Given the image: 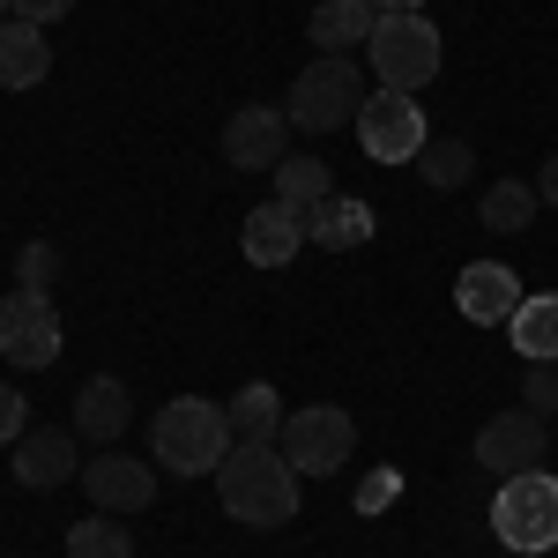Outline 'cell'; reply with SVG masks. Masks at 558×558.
Returning <instances> with one entry per match:
<instances>
[{"mask_svg":"<svg viewBox=\"0 0 558 558\" xmlns=\"http://www.w3.org/2000/svg\"><path fill=\"white\" fill-rule=\"evenodd\" d=\"M216 499H223V514L246 521V529H283V521L299 514V470L283 462L276 439H239L216 462Z\"/></svg>","mask_w":558,"mask_h":558,"instance_id":"obj_1","label":"cell"},{"mask_svg":"<svg viewBox=\"0 0 558 558\" xmlns=\"http://www.w3.org/2000/svg\"><path fill=\"white\" fill-rule=\"evenodd\" d=\"M239 447V432L223 417V402H202V395H172L165 410H157V425H149V462L172 476H216V462Z\"/></svg>","mask_w":558,"mask_h":558,"instance_id":"obj_2","label":"cell"},{"mask_svg":"<svg viewBox=\"0 0 558 558\" xmlns=\"http://www.w3.org/2000/svg\"><path fill=\"white\" fill-rule=\"evenodd\" d=\"M365 97H373V89L357 75V60H350V52H320L299 83H291L283 112H291L299 134H336V128H357V105H365Z\"/></svg>","mask_w":558,"mask_h":558,"instance_id":"obj_3","label":"cell"},{"mask_svg":"<svg viewBox=\"0 0 558 558\" xmlns=\"http://www.w3.org/2000/svg\"><path fill=\"white\" fill-rule=\"evenodd\" d=\"M276 447H283V462L299 476H336L350 462V447H357V417H350L343 402H305V410L283 417Z\"/></svg>","mask_w":558,"mask_h":558,"instance_id":"obj_4","label":"cell"},{"mask_svg":"<svg viewBox=\"0 0 558 558\" xmlns=\"http://www.w3.org/2000/svg\"><path fill=\"white\" fill-rule=\"evenodd\" d=\"M492 529H499L507 551H551L558 544V476H544V470L507 476L499 499H492Z\"/></svg>","mask_w":558,"mask_h":558,"instance_id":"obj_5","label":"cell"},{"mask_svg":"<svg viewBox=\"0 0 558 558\" xmlns=\"http://www.w3.org/2000/svg\"><path fill=\"white\" fill-rule=\"evenodd\" d=\"M365 52H373L380 89H402V97H417L439 75V31H432L425 15H380V31H373Z\"/></svg>","mask_w":558,"mask_h":558,"instance_id":"obj_6","label":"cell"},{"mask_svg":"<svg viewBox=\"0 0 558 558\" xmlns=\"http://www.w3.org/2000/svg\"><path fill=\"white\" fill-rule=\"evenodd\" d=\"M357 142H365L373 165H410V157L432 142L425 134V105L402 97V89H373V97L357 105Z\"/></svg>","mask_w":558,"mask_h":558,"instance_id":"obj_7","label":"cell"},{"mask_svg":"<svg viewBox=\"0 0 558 558\" xmlns=\"http://www.w3.org/2000/svg\"><path fill=\"white\" fill-rule=\"evenodd\" d=\"M0 357L23 365V373H38V365L60 357V313H52L45 291H23V283H15V291L0 299Z\"/></svg>","mask_w":558,"mask_h":558,"instance_id":"obj_8","label":"cell"},{"mask_svg":"<svg viewBox=\"0 0 558 558\" xmlns=\"http://www.w3.org/2000/svg\"><path fill=\"white\" fill-rule=\"evenodd\" d=\"M291 112L283 105H239L231 120H223V165L231 172H276L283 157H291Z\"/></svg>","mask_w":558,"mask_h":558,"instance_id":"obj_9","label":"cell"},{"mask_svg":"<svg viewBox=\"0 0 558 558\" xmlns=\"http://www.w3.org/2000/svg\"><path fill=\"white\" fill-rule=\"evenodd\" d=\"M83 499L97 507V514H142V507L157 499V462L105 447L97 462H83Z\"/></svg>","mask_w":558,"mask_h":558,"instance_id":"obj_10","label":"cell"},{"mask_svg":"<svg viewBox=\"0 0 558 558\" xmlns=\"http://www.w3.org/2000/svg\"><path fill=\"white\" fill-rule=\"evenodd\" d=\"M68 476H83L75 425H38V432L15 439V484H23V492H60Z\"/></svg>","mask_w":558,"mask_h":558,"instance_id":"obj_11","label":"cell"},{"mask_svg":"<svg viewBox=\"0 0 558 558\" xmlns=\"http://www.w3.org/2000/svg\"><path fill=\"white\" fill-rule=\"evenodd\" d=\"M476 462L492 476H521L544 462V417L536 410H499L492 425L476 432Z\"/></svg>","mask_w":558,"mask_h":558,"instance_id":"obj_12","label":"cell"},{"mask_svg":"<svg viewBox=\"0 0 558 558\" xmlns=\"http://www.w3.org/2000/svg\"><path fill=\"white\" fill-rule=\"evenodd\" d=\"M521 299L529 291H521V276L507 260H470L462 283H454V305H462V320H476V328H507Z\"/></svg>","mask_w":558,"mask_h":558,"instance_id":"obj_13","label":"cell"},{"mask_svg":"<svg viewBox=\"0 0 558 558\" xmlns=\"http://www.w3.org/2000/svg\"><path fill=\"white\" fill-rule=\"evenodd\" d=\"M305 239H313V231H305V209H291V202H260V209L246 216V231H239V246H246L254 268H283V260H299Z\"/></svg>","mask_w":558,"mask_h":558,"instance_id":"obj_14","label":"cell"},{"mask_svg":"<svg viewBox=\"0 0 558 558\" xmlns=\"http://www.w3.org/2000/svg\"><path fill=\"white\" fill-rule=\"evenodd\" d=\"M128 425H134V395H128V380H112V373L83 380V395H75V432H83V439H97V447H112V439H120Z\"/></svg>","mask_w":558,"mask_h":558,"instance_id":"obj_15","label":"cell"},{"mask_svg":"<svg viewBox=\"0 0 558 558\" xmlns=\"http://www.w3.org/2000/svg\"><path fill=\"white\" fill-rule=\"evenodd\" d=\"M52 75V45H45L38 23H23V15H8L0 23V89H38Z\"/></svg>","mask_w":558,"mask_h":558,"instance_id":"obj_16","label":"cell"},{"mask_svg":"<svg viewBox=\"0 0 558 558\" xmlns=\"http://www.w3.org/2000/svg\"><path fill=\"white\" fill-rule=\"evenodd\" d=\"M373 31H380V0H320V8H313V23H305V38L320 45V52L373 45Z\"/></svg>","mask_w":558,"mask_h":558,"instance_id":"obj_17","label":"cell"},{"mask_svg":"<svg viewBox=\"0 0 558 558\" xmlns=\"http://www.w3.org/2000/svg\"><path fill=\"white\" fill-rule=\"evenodd\" d=\"M507 336L529 365H558V291H536V299L514 305V320H507Z\"/></svg>","mask_w":558,"mask_h":558,"instance_id":"obj_18","label":"cell"},{"mask_svg":"<svg viewBox=\"0 0 558 558\" xmlns=\"http://www.w3.org/2000/svg\"><path fill=\"white\" fill-rule=\"evenodd\" d=\"M305 231H313L328 254H350V246H365V239H373V209H365L357 194H328L320 209L305 216Z\"/></svg>","mask_w":558,"mask_h":558,"instance_id":"obj_19","label":"cell"},{"mask_svg":"<svg viewBox=\"0 0 558 558\" xmlns=\"http://www.w3.org/2000/svg\"><path fill=\"white\" fill-rule=\"evenodd\" d=\"M536 209H544V202H536V186H529V179H499V186L476 202V223H484V231H499V239H514V231L536 223Z\"/></svg>","mask_w":558,"mask_h":558,"instance_id":"obj_20","label":"cell"},{"mask_svg":"<svg viewBox=\"0 0 558 558\" xmlns=\"http://www.w3.org/2000/svg\"><path fill=\"white\" fill-rule=\"evenodd\" d=\"M223 417H231L239 439H276V432H283V395H276L268 380H246L231 402H223Z\"/></svg>","mask_w":558,"mask_h":558,"instance_id":"obj_21","label":"cell"},{"mask_svg":"<svg viewBox=\"0 0 558 558\" xmlns=\"http://www.w3.org/2000/svg\"><path fill=\"white\" fill-rule=\"evenodd\" d=\"M328 194H336V179H328L320 157H283V165H276V202H291V209L313 216Z\"/></svg>","mask_w":558,"mask_h":558,"instance_id":"obj_22","label":"cell"},{"mask_svg":"<svg viewBox=\"0 0 558 558\" xmlns=\"http://www.w3.org/2000/svg\"><path fill=\"white\" fill-rule=\"evenodd\" d=\"M417 172H425V186L447 194V186H462V179L476 172V149L462 142V134H432L425 149H417Z\"/></svg>","mask_w":558,"mask_h":558,"instance_id":"obj_23","label":"cell"},{"mask_svg":"<svg viewBox=\"0 0 558 558\" xmlns=\"http://www.w3.org/2000/svg\"><path fill=\"white\" fill-rule=\"evenodd\" d=\"M68 558H134L128 521H120V514H105V521H75V529H68Z\"/></svg>","mask_w":558,"mask_h":558,"instance_id":"obj_24","label":"cell"},{"mask_svg":"<svg viewBox=\"0 0 558 558\" xmlns=\"http://www.w3.org/2000/svg\"><path fill=\"white\" fill-rule=\"evenodd\" d=\"M52 276H60V246L31 239V246L15 254V283H23V291H52Z\"/></svg>","mask_w":558,"mask_h":558,"instance_id":"obj_25","label":"cell"},{"mask_svg":"<svg viewBox=\"0 0 558 558\" xmlns=\"http://www.w3.org/2000/svg\"><path fill=\"white\" fill-rule=\"evenodd\" d=\"M521 410L558 417V365H529V373H521Z\"/></svg>","mask_w":558,"mask_h":558,"instance_id":"obj_26","label":"cell"},{"mask_svg":"<svg viewBox=\"0 0 558 558\" xmlns=\"http://www.w3.org/2000/svg\"><path fill=\"white\" fill-rule=\"evenodd\" d=\"M23 417H31V402H23V395H15V387L0 380V447H15V439H23V432H31V425H23Z\"/></svg>","mask_w":558,"mask_h":558,"instance_id":"obj_27","label":"cell"},{"mask_svg":"<svg viewBox=\"0 0 558 558\" xmlns=\"http://www.w3.org/2000/svg\"><path fill=\"white\" fill-rule=\"evenodd\" d=\"M68 8H75V0H15V15H23V23H60V15H68Z\"/></svg>","mask_w":558,"mask_h":558,"instance_id":"obj_28","label":"cell"},{"mask_svg":"<svg viewBox=\"0 0 558 558\" xmlns=\"http://www.w3.org/2000/svg\"><path fill=\"white\" fill-rule=\"evenodd\" d=\"M536 202H551V209H558V149L544 157V172H536Z\"/></svg>","mask_w":558,"mask_h":558,"instance_id":"obj_29","label":"cell"},{"mask_svg":"<svg viewBox=\"0 0 558 558\" xmlns=\"http://www.w3.org/2000/svg\"><path fill=\"white\" fill-rule=\"evenodd\" d=\"M380 15H425V0H380Z\"/></svg>","mask_w":558,"mask_h":558,"instance_id":"obj_30","label":"cell"},{"mask_svg":"<svg viewBox=\"0 0 558 558\" xmlns=\"http://www.w3.org/2000/svg\"><path fill=\"white\" fill-rule=\"evenodd\" d=\"M8 15H15V0H0V23H8Z\"/></svg>","mask_w":558,"mask_h":558,"instance_id":"obj_31","label":"cell"}]
</instances>
